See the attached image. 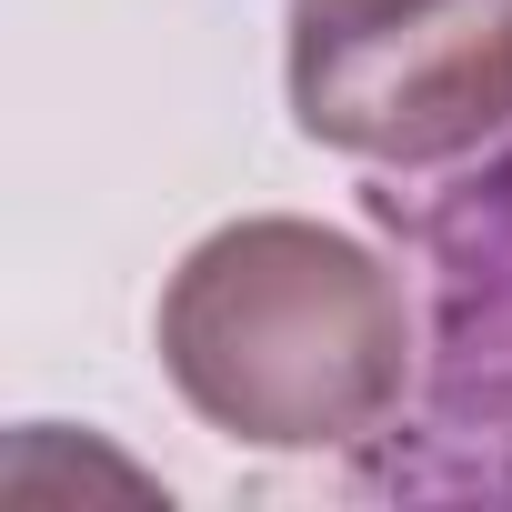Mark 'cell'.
Masks as SVG:
<instances>
[{"mask_svg": "<svg viewBox=\"0 0 512 512\" xmlns=\"http://www.w3.org/2000/svg\"><path fill=\"white\" fill-rule=\"evenodd\" d=\"M151 332L171 392L251 452L372 442L412 392L402 272L302 211H251L191 241Z\"/></svg>", "mask_w": 512, "mask_h": 512, "instance_id": "6da1fadb", "label": "cell"}, {"mask_svg": "<svg viewBox=\"0 0 512 512\" xmlns=\"http://www.w3.org/2000/svg\"><path fill=\"white\" fill-rule=\"evenodd\" d=\"M292 121L372 171H452L512 141V0H302Z\"/></svg>", "mask_w": 512, "mask_h": 512, "instance_id": "7a4b0ae2", "label": "cell"}]
</instances>
